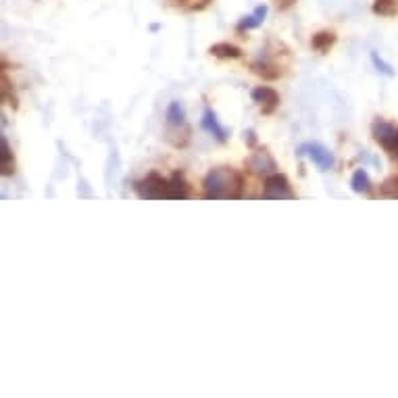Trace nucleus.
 I'll return each mask as SVG.
<instances>
[{
	"label": "nucleus",
	"mask_w": 398,
	"mask_h": 398,
	"mask_svg": "<svg viewBox=\"0 0 398 398\" xmlns=\"http://www.w3.org/2000/svg\"><path fill=\"white\" fill-rule=\"evenodd\" d=\"M203 190H205V198H209V201L240 198L244 192V177L240 171L232 167H217L205 175Z\"/></svg>",
	"instance_id": "obj_1"
},
{
	"label": "nucleus",
	"mask_w": 398,
	"mask_h": 398,
	"mask_svg": "<svg viewBox=\"0 0 398 398\" xmlns=\"http://www.w3.org/2000/svg\"><path fill=\"white\" fill-rule=\"evenodd\" d=\"M138 196L142 201H161V198H167V192H169V179H165L161 173L153 171L148 173L146 177L138 179L134 184Z\"/></svg>",
	"instance_id": "obj_2"
},
{
	"label": "nucleus",
	"mask_w": 398,
	"mask_h": 398,
	"mask_svg": "<svg viewBox=\"0 0 398 398\" xmlns=\"http://www.w3.org/2000/svg\"><path fill=\"white\" fill-rule=\"evenodd\" d=\"M371 134H373V140L384 148V151L398 161V125L377 119L371 125Z\"/></svg>",
	"instance_id": "obj_3"
},
{
	"label": "nucleus",
	"mask_w": 398,
	"mask_h": 398,
	"mask_svg": "<svg viewBox=\"0 0 398 398\" xmlns=\"http://www.w3.org/2000/svg\"><path fill=\"white\" fill-rule=\"evenodd\" d=\"M263 196L269 198V201H292L296 198V194L292 192V186L288 182L286 175H282L279 171L265 177V186H263Z\"/></svg>",
	"instance_id": "obj_4"
},
{
	"label": "nucleus",
	"mask_w": 398,
	"mask_h": 398,
	"mask_svg": "<svg viewBox=\"0 0 398 398\" xmlns=\"http://www.w3.org/2000/svg\"><path fill=\"white\" fill-rule=\"evenodd\" d=\"M246 167H248V171L259 175V177H269L273 173H277V169H279L275 159L271 157V153L265 151V148H259V151H255L251 157H248Z\"/></svg>",
	"instance_id": "obj_5"
},
{
	"label": "nucleus",
	"mask_w": 398,
	"mask_h": 398,
	"mask_svg": "<svg viewBox=\"0 0 398 398\" xmlns=\"http://www.w3.org/2000/svg\"><path fill=\"white\" fill-rule=\"evenodd\" d=\"M298 155H307V157L315 163V167H317L319 171H327V169H332L334 163H336L334 155L327 151V148H325L323 144H319V142L303 144L301 148H298Z\"/></svg>",
	"instance_id": "obj_6"
},
{
	"label": "nucleus",
	"mask_w": 398,
	"mask_h": 398,
	"mask_svg": "<svg viewBox=\"0 0 398 398\" xmlns=\"http://www.w3.org/2000/svg\"><path fill=\"white\" fill-rule=\"evenodd\" d=\"M251 96H253V101L261 107V111L265 115H271L277 109V105H279V94L271 86H259V88H255L251 92Z\"/></svg>",
	"instance_id": "obj_7"
},
{
	"label": "nucleus",
	"mask_w": 398,
	"mask_h": 398,
	"mask_svg": "<svg viewBox=\"0 0 398 398\" xmlns=\"http://www.w3.org/2000/svg\"><path fill=\"white\" fill-rule=\"evenodd\" d=\"M253 71H255L257 75H261L263 79H277V77H282V73H284L282 65L275 63L267 53H261V55H259V59L253 63Z\"/></svg>",
	"instance_id": "obj_8"
},
{
	"label": "nucleus",
	"mask_w": 398,
	"mask_h": 398,
	"mask_svg": "<svg viewBox=\"0 0 398 398\" xmlns=\"http://www.w3.org/2000/svg\"><path fill=\"white\" fill-rule=\"evenodd\" d=\"M201 125H203V129H205L207 134H211L215 140H219V142H225V140H227V129L219 123V119H217V115H215L213 109H207V111L203 113Z\"/></svg>",
	"instance_id": "obj_9"
},
{
	"label": "nucleus",
	"mask_w": 398,
	"mask_h": 398,
	"mask_svg": "<svg viewBox=\"0 0 398 398\" xmlns=\"http://www.w3.org/2000/svg\"><path fill=\"white\" fill-rule=\"evenodd\" d=\"M190 196V186L184 177V173L175 171L171 177H169V192H167V198L171 201H184V198Z\"/></svg>",
	"instance_id": "obj_10"
},
{
	"label": "nucleus",
	"mask_w": 398,
	"mask_h": 398,
	"mask_svg": "<svg viewBox=\"0 0 398 398\" xmlns=\"http://www.w3.org/2000/svg\"><path fill=\"white\" fill-rule=\"evenodd\" d=\"M165 123H167V129H175V127L186 125V109L179 101L169 103V107L165 111Z\"/></svg>",
	"instance_id": "obj_11"
},
{
	"label": "nucleus",
	"mask_w": 398,
	"mask_h": 398,
	"mask_svg": "<svg viewBox=\"0 0 398 398\" xmlns=\"http://www.w3.org/2000/svg\"><path fill=\"white\" fill-rule=\"evenodd\" d=\"M336 34L334 32H329V29H323V32H317L313 38H311V48L315 53H319V55H323V53H327L329 48L336 44Z\"/></svg>",
	"instance_id": "obj_12"
},
{
	"label": "nucleus",
	"mask_w": 398,
	"mask_h": 398,
	"mask_svg": "<svg viewBox=\"0 0 398 398\" xmlns=\"http://www.w3.org/2000/svg\"><path fill=\"white\" fill-rule=\"evenodd\" d=\"M265 17H267V7H265V5H259L251 15L244 17V19L238 23V29H240V32H244V29H255V27L263 25Z\"/></svg>",
	"instance_id": "obj_13"
},
{
	"label": "nucleus",
	"mask_w": 398,
	"mask_h": 398,
	"mask_svg": "<svg viewBox=\"0 0 398 398\" xmlns=\"http://www.w3.org/2000/svg\"><path fill=\"white\" fill-rule=\"evenodd\" d=\"M209 53L217 59H240L242 57V51L238 46L229 44V42H219V44H213L209 48Z\"/></svg>",
	"instance_id": "obj_14"
},
{
	"label": "nucleus",
	"mask_w": 398,
	"mask_h": 398,
	"mask_svg": "<svg viewBox=\"0 0 398 398\" xmlns=\"http://www.w3.org/2000/svg\"><path fill=\"white\" fill-rule=\"evenodd\" d=\"M351 188H353V192H357V194H367V192H371V179H369V173H367L365 169H357V171L353 173Z\"/></svg>",
	"instance_id": "obj_15"
},
{
	"label": "nucleus",
	"mask_w": 398,
	"mask_h": 398,
	"mask_svg": "<svg viewBox=\"0 0 398 398\" xmlns=\"http://www.w3.org/2000/svg\"><path fill=\"white\" fill-rule=\"evenodd\" d=\"M169 7L173 9H182V11H188V13H194V11H203L209 7L211 0H167Z\"/></svg>",
	"instance_id": "obj_16"
},
{
	"label": "nucleus",
	"mask_w": 398,
	"mask_h": 398,
	"mask_svg": "<svg viewBox=\"0 0 398 398\" xmlns=\"http://www.w3.org/2000/svg\"><path fill=\"white\" fill-rule=\"evenodd\" d=\"M0 148H3V175H11L15 171V161H13V153H11V146L7 142V138L3 136L0 138Z\"/></svg>",
	"instance_id": "obj_17"
},
{
	"label": "nucleus",
	"mask_w": 398,
	"mask_h": 398,
	"mask_svg": "<svg viewBox=\"0 0 398 398\" xmlns=\"http://www.w3.org/2000/svg\"><path fill=\"white\" fill-rule=\"evenodd\" d=\"M394 11H396V0H375V3H373V13H375V15L388 17V15H392Z\"/></svg>",
	"instance_id": "obj_18"
},
{
	"label": "nucleus",
	"mask_w": 398,
	"mask_h": 398,
	"mask_svg": "<svg viewBox=\"0 0 398 398\" xmlns=\"http://www.w3.org/2000/svg\"><path fill=\"white\" fill-rule=\"evenodd\" d=\"M382 194L390 196V198H398V177H390L382 184Z\"/></svg>",
	"instance_id": "obj_19"
},
{
	"label": "nucleus",
	"mask_w": 398,
	"mask_h": 398,
	"mask_svg": "<svg viewBox=\"0 0 398 398\" xmlns=\"http://www.w3.org/2000/svg\"><path fill=\"white\" fill-rule=\"evenodd\" d=\"M371 61H373V67L380 71V73H384V75H394V69H392V65H388L377 53H371Z\"/></svg>",
	"instance_id": "obj_20"
},
{
	"label": "nucleus",
	"mask_w": 398,
	"mask_h": 398,
	"mask_svg": "<svg viewBox=\"0 0 398 398\" xmlns=\"http://www.w3.org/2000/svg\"><path fill=\"white\" fill-rule=\"evenodd\" d=\"M275 3H277L279 9H290V7L296 3V0H275Z\"/></svg>",
	"instance_id": "obj_21"
},
{
	"label": "nucleus",
	"mask_w": 398,
	"mask_h": 398,
	"mask_svg": "<svg viewBox=\"0 0 398 398\" xmlns=\"http://www.w3.org/2000/svg\"><path fill=\"white\" fill-rule=\"evenodd\" d=\"M246 136H248V142H251V144H255V132H248Z\"/></svg>",
	"instance_id": "obj_22"
}]
</instances>
